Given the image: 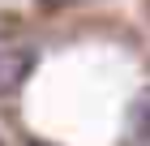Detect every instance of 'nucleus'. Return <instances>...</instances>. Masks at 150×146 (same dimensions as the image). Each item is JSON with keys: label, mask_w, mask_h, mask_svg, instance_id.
<instances>
[{"label": "nucleus", "mask_w": 150, "mask_h": 146, "mask_svg": "<svg viewBox=\"0 0 150 146\" xmlns=\"http://www.w3.org/2000/svg\"><path fill=\"white\" fill-rule=\"evenodd\" d=\"M129 120H133V133H137L142 142H150V90L137 95V103L129 108Z\"/></svg>", "instance_id": "2"}, {"label": "nucleus", "mask_w": 150, "mask_h": 146, "mask_svg": "<svg viewBox=\"0 0 150 146\" xmlns=\"http://www.w3.org/2000/svg\"><path fill=\"white\" fill-rule=\"evenodd\" d=\"M30 146H52V142H30Z\"/></svg>", "instance_id": "3"}, {"label": "nucleus", "mask_w": 150, "mask_h": 146, "mask_svg": "<svg viewBox=\"0 0 150 146\" xmlns=\"http://www.w3.org/2000/svg\"><path fill=\"white\" fill-rule=\"evenodd\" d=\"M30 69H35V52H9V56H0V90H17Z\"/></svg>", "instance_id": "1"}]
</instances>
